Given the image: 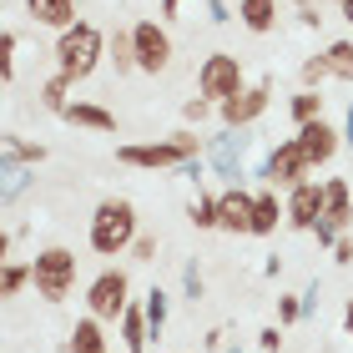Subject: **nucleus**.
<instances>
[{
  "label": "nucleus",
  "mask_w": 353,
  "mask_h": 353,
  "mask_svg": "<svg viewBox=\"0 0 353 353\" xmlns=\"http://www.w3.org/2000/svg\"><path fill=\"white\" fill-rule=\"evenodd\" d=\"M132 243H137V202L106 197L91 212V252H101V258H121V252H132Z\"/></svg>",
  "instance_id": "f257e3e1"
},
{
  "label": "nucleus",
  "mask_w": 353,
  "mask_h": 353,
  "mask_svg": "<svg viewBox=\"0 0 353 353\" xmlns=\"http://www.w3.org/2000/svg\"><path fill=\"white\" fill-rule=\"evenodd\" d=\"M101 30H96L91 21H76L71 30H61L56 36V76H66V81H86V76L101 66Z\"/></svg>",
  "instance_id": "f03ea898"
},
{
  "label": "nucleus",
  "mask_w": 353,
  "mask_h": 353,
  "mask_svg": "<svg viewBox=\"0 0 353 353\" xmlns=\"http://www.w3.org/2000/svg\"><path fill=\"white\" fill-rule=\"evenodd\" d=\"M192 157H197V137L192 132H176L167 141H132V147H117V162L137 167V172H167V167L182 172Z\"/></svg>",
  "instance_id": "7ed1b4c3"
},
{
  "label": "nucleus",
  "mask_w": 353,
  "mask_h": 353,
  "mask_svg": "<svg viewBox=\"0 0 353 353\" xmlns=\"http://www.w3.org/2000/svg\"><path fill=\"white\" fill-rule=\"evenodd\" d=\"M30 283H36V293L46 303H66L71 288H76V252L71 248H41L36 263H30Z\"/></svg>",
  "instance_id": "20e7f679"
},
{
  "label": "nucleus",
  "mask_w": 353,
  "mask_h": 353,
  "mask_svg": "<svg viewBox=\"0 0 353 353\" xmlns=\"http://www.w3.org/2000/svg\"><path fill=\"white\" fill-rule=\"evenodd\" d=\"M86 308H91V318H101V323H121V313L132 308V278H126L121 268L96 272L91 288H86Z\"/></svg>",
  "instance_id": "39448f33"
},
{
  "label": "nucleus",
  "mask_w": 353,
  "mask_h": 353,
  "mask_svg": "<svg viewBox=\"0 0 353 353\" xmlns=\"http://www.w3.org/2000/svg\"><path fill=\"white\" fill-rule=\"evenodd\" d=\"M348 222H353V187L343 182V176H328L323 182V217H318V228H313L318 248H333Z\"/></svg>",
  "instance_id": "423d86ee"
},
{
  "label": "nucleus",
  "mask_w": 353,
  "mask_h": 353,
  "mask_svg": "<svg viewBox=\"0 0 353 353\" xmlns=\"http://www.w3.org/2000/svg\"><path fill=\"white\" fill-rule=\"evenodd\" d=\"M243 86H248V81H243V61L228 56V51H212V56L197 66V91L207 96V101H217V106L228 101V96H237Z\"/></svg>",
  "instance_id": "0eeeda50"
},
{
  "label": "nucleus",
  "mask_w": 353,
  "mask_h": 353,
  "mask_svg": "<svg viewBox=\"0 0 353 353\" xmlns=\"http://www.w3.org/2000/svg\"><path fill=\"white\" fill-rule=\"evenodd\" d=\"M308 157H303V147H298V137L293 141H278V147L268 152V162H263V187H272V192H293L298 182H308Z\"/></svg>",
  "instance_id": "6e6552de"
},
{
  "label": "nucleus",
  "mask_w": 353,
  "mask_h": 353,
  "mask_svg": "<svg viewBox=\"0 0 353 353\" xmlns=\"http://www.w3.org/2000/svg\"><path fill=\"white\" fill-rule=\"evenodd\" d=\"M268 101H272V81H252V86H243L237 96H228L217 111H222V126H232V132H243V126H252L268 111Z\"/></svg>",
  "instance_id": "1a4fd4ad"
},
{
  "label": "nucleus",
  "mask_w": 353,
  "mask_h": 353,
  "mask_svg": "<svg viewBox=\"0 0 353 353\" xmlns=\"http://www.w3.org/2000/svg\"><path fill=\"white\" fill-rule=\"evenodd\" d=\"M132 46H137V71H147V76L167 71V61H172V36H167L157 21H137V26H132Z\"/></svg>",
  "instance_id": "9d476101"
},
{
  "label": "nucleus",
  "mask_w": 353,
  "mask_h": 353,
  "mask_svg": "<svg viewBox=\"0 0 353 353\" xmlns=\"http://www.w3.org/2000/svg\"><path fill=\"white\" fill-rule=\"evenodd\" d=\"M318 217H323V182H298L293 192H288V228H298V232H313L318 228Z\"/></svg>",
  "instance_id": "9b49d317"
},
{
  "label": "nucleus",
  "mask_w": 353,
  "mask_h": 353,
  "mask_svg": "<svg viewBox=\"0 0 353 353\" xmlns=\"http://www.w3.org/2000/svg\"><path fill=\"white\" fill-rule=\"evenodd\" d=\"M252 202H258V192H243V187L217 192V228L222 232H252Z\"/></svg>",
  "instance_id": "f8f14e48"
},
{
  "label": "nucleus",
  "mask_w": 353,
  "mask_h": 353,
  "mask_svg": "<svg viewBox=\"0 0 353 353\" xmlns=\"http://www.w3.org/2000/svg\"><path fill=\"white\" fill-rule=\"evenodd\" d=\"M243 132H248V126H243ZM243 132H232V126H228V132L207 147V167H212L217 176H237V172H243V157H248V141H252Z\"/></svg>",
  "instance_id": "ddd939ff"
},
{
  "label": "nucleus",
  "mask_w": 353,
  "mask_h": 353,
  "mask_svg": "<svg viewBox=\"0 0 353 353\" xmlns=\"http://www.w3.org/2000/svg\"><path fill=\"white\" fill-rule=\"evenodd\" d=\"M339 141H343V132H333L323 117L308 121V126H298V147H303V157H308V167H323L328 157L339 152Z\"/></svg>",
  "instance_id": "4468645a"
},
{
  "label": "nucleus",
  "mask_w": 353,
  "mask_h": 353,
  "mask_svg": "<svg viewBox=\"0 0 353 353\" xmlns=\"http://www.w3.org/2000/svg\"><path fill=\"white\" fill-rule=\"evenodd\" d=\"M26 10H30V21L46 26V30H71L76 26V0H26Z\"/></svg>",
  "instance_id": "2eb2a0df"
},
{
  "label": "nucleus",
  "mask_w": 353,
  "mask_h": 353,
  "mask_svg": "<svg viewBox=\"0 0 353 353\" xmlns=\"http://www.w3.org/2000/svg\"><path fill=\"white\" fill-rule=\"evenodd\" d=\"M278 217H288V202H278V192L263 187V192H258V202H252V237L278 232Z\"/></svg>",
  "instance_id": "dca6fc26"
},
{
  "label": "nucleus",
  "mask_w": 353,
  "mask_h": 353,
  "mask_svg": "<svg viewBox=\"0 0 353 353\" xmlns=\"http://www.w3.org/2000/svg\"><path fill=\"white\" fill-rule=\"evenodd\" d=\"M61 117L71 126H86V132H117V117H111L106 106H96V101H71Z\"/></svg>",
  "instance_id": "f3484780"
},
{
  "label": "nucleus",
  "mask_w": 353,
  "mask_h": 353,
  "mask_svg": "<svg viewBox=\"0 0 353 353\" xmlns=\"http://www.w3.org/2000/svg\"><path fill=\"white\" fill-rule=\"evenodd\" d=\"M121 343H126V353H147V343H152L147 308H126L121 313Z\"/></svg>",
  "instance_id": "a211bd4d"
},
{
  "label": "nucleus",
  "mask_w": 353,
  "mask_h": 353,
  "mask_svg": "<svg viewBox=\"0 0 353 353\" xmlns=\"http://www.w3.org/2000/svg\"><path fill=\"white\" fill-rule=\"evenodd\" d=\"M237 15H243V26H248V30L268 36V30L278 26V0H243V6H237Z\"/></svg>",
  "instance_id": "6ab92c4d"
},
{
  "label": "nucleus",
  "mask_w": 353,
  "mask_h": 353,
  "mask_svg": "<svg viewBox=\"0 0 353 353\" xmlns=\"http://www.w3.org/2000/svg\"><path fill=\"white\" fill-rule=\"evenodd\" d=\"M46 162V147L41 141H21V137H6V152H0V167H36Z\"/></svg>",
  "instance_id": "aec40b11"
},
{
  "label": "nucleus",
  "mask_w": 353,
  "mask_h": 353,
  "mask_svg": "<svg viewBox=\"0 0 353 353\" xmlns=\"http://www.w3.org/2000/svg\"><path fill=\"white\" fill-rule=\"evenodd\" d=\"M71 353H106V333H101V318H81L71 328Z\"/></svg>",
  "instance_id": "412c9836"
},
{
  "label": "nucleus",
  "mask_w": 353,
  "mask_h": 353,
  "mask_svg": "<svg viewBox=\"0 0 353 353\" xmlns=\"http://www.w3.org/2000/svg\"><path fill=\"white\" fill-rule=\"evenodd\" d=\"M288 117H293V126H308V121H318V117H323V96L303 86V91L293 96V101H288Z\"/></svg>",
  "instance_id": "4be33fe9"
},
{
  "label": "nucleus",
  "mask_w": 353,
  "mask_h": 353,
  "mask_svg": "<svg viewBox=\"0 0 353 353\" xmlns=\"http://www.w3.org/2000/svg\"><path fill=\"white\" fill-rule=\"evenodd\" d=\"M323 61H328V76L353 81V41H333L328 51H323Z\"/></svg>",
  "instance_id": "5701e85b"
},
{
  "label": "nucleus",
  "mask_w": 353,
  "mask_h": 353,
  "mask_svg": "<svg viewBox=\"0 0 353 353\" xmlns=\"http://www.w3.org/2000/svg\"><path fill=\"white\" fill-rule=\"evenodd\" d=\"M187 222H192V228H217V197H212V192H197V197H192V207H187Z\"/></svg>",
  "instance_id": "b1692460"
},
{
  "label": "nucleus",
  "mask_w": 353,
  "mask_h": 353,
  "mask_svg": "<svg viewBox=\"0 0 353 353\" xmlns=\"http://www.w3.org/2000/svg\"><path fill=\"white\" fill-rule=\"evenodd\" d=\"M141 308H147V323H152V339H162V328H167V308H172V298L162 293V288H152V293H147V303H141Z\"/></svg>",
  "instance_id": "393cba45"
},
{
  "label": "nucleus",
  "mask_w": 353,
  "mask_h": 353,
  "mask_svg": "<svg viewBox=\"0 0 353 353\" xmlns=\"http://www.w3.org/2000/svg\"><path fill=\"white\" fill-rule=\"evenodd\" d=\"M66 91H71V81H66V76H51V81L41 86V106H46V111H56V117H61V111L71 106V101H66Z\"/></svg>",
  "instance_id": "a878e982"
},
{
  "label": "nucleus",
  "mask_w": 353,
  "mask_h": 353,
  "mask_svg": "<svg viewBox=\"0 0 353 353\" xmlns=\"http://www.w3.org/2000/svg\"><path fill=\"white\" fill-rule=\"evenodd\" d=\"M111 61H117V71H137V46H132V30H117V36H111Z\"/></svg>",
  "instance_id": "bb28decb"
},
{
  "label": "nucleus",
  "mask_w": 353,
  "mask_h": 353,
  "mask_svg": "<svg viewBox=\"0 0 353 353\" xmlns=\"http://www.w3.org/2000/svg\"><path fill=\"white\" fill-rule=\"evenodd\" d=\"M26 283H30V263H6V268H0V293H6V298H15Z\"/></svg>",
  "instance_id": "cd10ccee"
},
{
  "label": "nucleus",
  "mask_w": 353,
  "mask_h": 353,
  "mask_svg": "<svg viewBox=\"0 0 353 353\" xmlns=\"http://www.w3.org/2000/svg\"><path fill=\"white\" fill-rule=\"evenodd\" d=\"M0 176H6V187H0V202L10 207V202L30 187V172H26V167H0Z\"/></svg>",
  "instance_id": "c85d7f7f"
},
{
  "label": "nucleus",
  "mask_w": 353,
  "mask_h": 353,
  "mask_svg": "<svg viewBox=\"0 0 353 353\" xmlns=\"http://www.w3.org/2000/svg\"><path fill=\"white\" fill-rule=\"evenodd\" d=\"M15 51H21V36L6 30V36H0V71H6V81H15Z\"/></svg>",
  "instance_id": "c756f323"
},
{
  "label": "nucleus",
  "mask_w": 353,
  "mask_h": 353,
  "mask_svg": "<svg viewBox=\"0 0 353 353\" xmlns=\"http://www.w3.org/2000/svg\"><path fill=\"white\" fill-rule=\"evenodd\" d=\"M202 288H207V283H202V268H197V263H187V268H182V293L197 303V298H202Z\"/></svg>",
  "instance_id": "7c9ffc66"
},
{
  "label": "nucleus",
  "mask_w": 353,
  "mask_h": 353,
  "mask_svg": "<svg viewBox=\"0 0 353 353\" xmlns=\"http://www.w3.org/2000/svg\"><path fill=\"white\" fill-rule=\"evenodd\" d=\"M323 76H328V61H323V56L303 61V86H308V91H318V81H323Z\"/></svg>",
  "instance_id": "2f4dec72"
},
{
  "label": "nucleus",
  "mask_w": 353,
  "mask_h": 353,
  "mask_svg": "<svg viewBox=\"0 0 353 353\" xmlns=\"http://www.w3.org/2000/svg\"><path fill=\"white\" fill-rule=\"evenodd\" d=\"M132 258H137V263H152V258H157V237H152V232H137Z\"/></svg>",
  "instance_id": "473e14b6"
},
{
  "label": "nucleus",
  "mask_w": 353,
  "mask_h": 353,
  "mask_svg": "<svg viewBox=\"0 0 353 353\" xmlns=\"http://www.w3.org/2000/svg\"><path fill=\"white\" fill-rule=\"evenodd\" d=\"M298 318H308V313H303V303L298 298H278V323H298Z\"/></svg>",
  "instance_id": "72a5a7b5"
},
{
  "label": "nucleus",
  "mask_w": 353,
  "mask_h": 353,
  "mask_svg": "<svg viewBox=\"0 0 353 353\" xmlns=\"http://www.w3.org/2000/svg\"><path fill=\"white\" fill-rule=\"evenodd\" d=\"M182 117H187V121H207V117H212V101H207V96H197V101L182 106Z\"/></svg>",
  "instance_id": "f704fd0d"
},
{
  "label": "nucleus",
  "mask_w": 353,
  "mask_h": 353,
  "mask_svg": "<svg viewBox=\"0 0 353 353\" xmlns=\"http://www.w3.org/2000/svg\"><path fill=\"white\" fill-rule=\"evenodd\" d=\"M333 263H339V268L353 263V237H339V243H333Z\"/></svg>",
  "instance_id": "c9c22d12"
},
{
  "label": "nucleus",
  "mask_w": 353,
  "mask_h": 353,
  "mask_svg": "<svg viewBox=\"0 0 353 353\" xmlns=\"http://www.w3.org/2000/svg\"><path fill=\"white\" fill-rule=\"evenodd\" d=\"M258 348H263V353H278V348H283V333H278V328H263V333H258Z\"/></svg>",
  "instance_id": "e433bc0d"
},
{
  "label": "nucleus",
  "mask_w": 353,
  "mask_h": 353,
  "mask_svg": "<svg viewBox=\"0 0 353 353\" xmlns=\"http://www.w3.org/2000/svg\"><path fill=\"white\" fill-rule=\"evenodd\" d=\"M207 21H232V10H228V0H207Z\"/></svg>",
  "instance_id": "4c0bfd02"
},
{
  "label": "nucleus",
  "mask_w": 353,
  "mask_h": 353,
  "mask_svg": "<svg viewBox=\"0 0 353 353\" xmlns=\"http://www.w3.org/2000/svg\"><path fill=\"white\" fill-rule=\"evenodd\" d=\"M298 21H303V26H318L323 15H318V6H303V10H298Z\"/></svg>",
  "instance_id": "58836bf2"
},
{
  "label": "nucleus",
  "mask_w": 353,
  "mask_h": 353,
  "mask_svg": "<svg viewBox=\"0 0 353 353\" xmlns=\"http://www.w3.org/2000/svg\"><path fill=\"white\" fill-rule=\"evenodd\" d=\"M303 313H318V283L308 288V293H303Z\"/></svg>",
  "instance_id": "ea45409f"
},
{
  "label": "nucleus",
  "mask_w": 353,
  "mask_h": 353,
  "mask_svg": "<svg viewBox=\"0 0 353 353\" xmlns=\"http://www.w3.org/2000/svg\"><path fill=\"white\" fill-rule=\"evenodd\" d=\"M343 147L353 152V106H348V117H343Z\"/></svg>",
  "instance_id": "a19ab883"
},
{
  "label": "nucleus",
  "mask_w": 353,
  "mask_h": 353,
  "mask_svg": "<svg viewBox=\"0 0 353 353\" xmlns=\"http://www.w3.org/2000/svg\"><path fill=\"white\" fill-rule=\"evenodd\" d=\"M182 6H187V0H162V15H176Z\"/></svg>",
  "instance_id": "79ce46f5"
},
{
  "label": "nucleus",
  "mask_w": 353,
  "mask_h": 353,
  "mask_svg": "<svg viewBox=\"0 0 353 353\" xmlns=\"http://www.w3.org/2000/svg\"><path fill=\"white\" fill-rule=\"evenodd\" d=\"M343 328L353 333V298H348V308H343Z\"/></svg>",
  "instance_id": "37998d69"
},
{
  "label": "nucleus",
  "mask_w": 353,
  "mask_h": 353,
  "mask_svg": "<svg viewBox=\"0 0 353 353\" xmlns=\"http://www.w3.org/2000/svg\"><path fill=\"white\" fill-rule=\"evenodd\" d=\"M343 21L353 26V0H343Z\"/></svg>",
  "instance_id": "c03bdc74"
},
{
  "label": "nucleus",
  "mask_w": 353,
  "mask_h": 353,
  "mask_svg": "<svg viewBox=\"0 0 353 353\" xmlns=\"http://www.w3.org/2000/svg\"><path fill=\"white\" fill-rule=\"evenodd\" d=\"M303 6H313V0H298V10H303Z\"/></svg>",
  "instance_id": "a18cd8bd"
},
{
  "label": "nucleus",
  "mask_w": 353,
  "mask_h": 353,
  "mask_svg": "<svg viewBox=\"0 0 353 353\" xmlns=\"http://www.w3.org/2000/svg\"><path fill=\"white\" fill-rule=\"evenodd\" d=\"M222 353H243V348H222Z\"/></svg>",
  "instance_id": "49530a36"
}]
</instances>
